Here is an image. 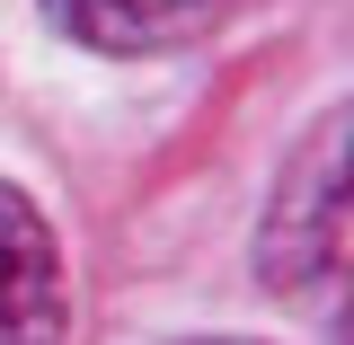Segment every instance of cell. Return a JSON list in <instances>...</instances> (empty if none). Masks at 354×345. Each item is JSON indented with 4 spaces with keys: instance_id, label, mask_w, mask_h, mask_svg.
Returning <instances> with one entry per match:
<instances>
[{
    "instance_id": "obj_1",
    "label": "cell",
    "mask_w": 354,
    "mask_h": 345,
    "mask_svg": "<svg viewBox=\"0 0 354 345\" xmlns=\"http://www.w3.org/2000/svg\"><path fill=\"white\" fill-rule=\"evenodd\" d=\"M257 265L274 292H328L346 274V115H328L310 133V151L283 169Z\"/></svg>"
},
{
    "instance_id": "obj_2",
    "label": "cell",
    "mask_w": 354,
    "mask_h": 345,
    "mask_svg": "<svg viewBox=\"0 0 354 345\" xmlns=\"http://www.w3.org/2000/svg\"><path fill=\"white\" fill-rule=\"evenodd\" d=\"M0 345H62V257L18 186H0Z\"/></svg>"
},
{
    "instance_id": "obj_3",
    "label": "cell",
    "mask_w": 354,
    "mask_h": 345,
    "mask_svg": "<svg viewBox=\"0 0 354 345\" xmlns=\"http://www.w3.org/2000/svg\"><path fill=\"white\" fill-rule=\"evenodd\" d=\"M230 0H44V18L71 44H97V53H160V44L204 36Z\"/></svg>"
},
{
    "instance_id": "obj_4",
    "label": "cell",
    "mask_w": 354,
    "mask_h": 345,
    "mask_svg": "<svg viewBox=\"0 0 354 345\" xmlns=\"http://www.w3.org/2000/svg\"><path fill=\"white\" fill-rule=\"evenodd\" d=\"M213 345H248V337H213Z\"/></svg>"
}]
</instances>
